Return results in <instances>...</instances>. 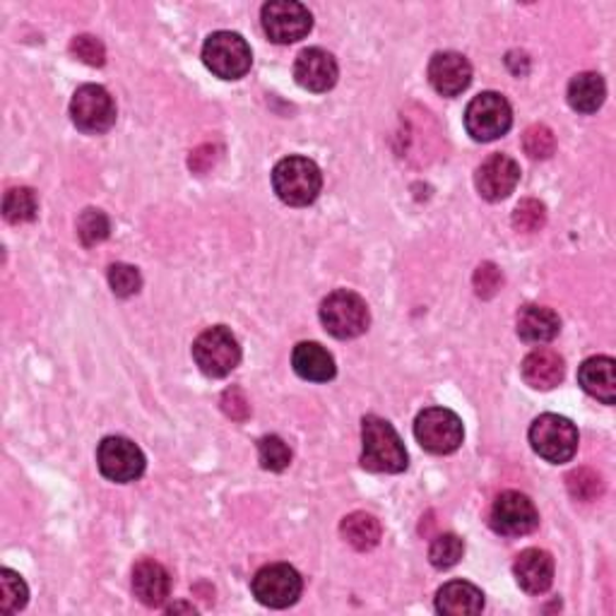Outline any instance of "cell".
<instances>
[{"mask_svg":"<svg viewBox=\"0 0 616 616\" xmlns=\"http://www.w3.org/2000/svg\"><path fill=\"white\" fill-rule=\"evenodd\" d=\"M530 446L540 458L561 465L576 455L578 429L561 414H542L530 426Z\"/></svg>","mask_w":616,"mask_h":616,"instance_id":"5b68a950","label":"cell"},{"mask_svg":"<svg viewBox=\"0 0 616 616\" xmlns=\"http://www.w3.org/2000/svg\"><path fill=\"white\" fill-rule=\"evenodd\" d=\"M109 284L116 296H133L140 292L142 287V277L138 268L126 265V263H116L109 268Z\"/></svg>","mask_w":616,"mask_h":616,"instance_id":"836d02e7","label":"cell"},{"mask_svg":"<svg viewBox=\"0 0 616 616\" xmlns=\"http://www.w3.org/2000/svg\"><path fill=\"white\" fill-rule=\"evenodd\" d=\"M3 215L10 224H25L34 222L39 215V200L37 193L27 186L10 188L3 200Z\"/></svg>","mask_w":616,"mask_h":616,"instance_id":"484cf974","label":"cell"},{"mask_svg":"<svg viewBox=\"0 0 616 616\" xmlns=\"http://www.w3.org/2000/svg\"><path fill=\"white\" fill-rule=\"evenodd\" d=\"M70 118L82 133H106L116 123L114 97L102 85H82L70 102Z\"/></svg>","mask_w":616,"mask_h":616,"instance_id":"30bf717a","label":"cell"},{"mask_svg":"<svg viewBox=\"0 0 616 616\" xmlns=\"http://www.w3.org/2000/svg\"><path fill=\"white\" fill-rule=\"evenodd\" d=\"M272 188L282 203L292 208H306L321 196L323 174L318 164L308 157H284L272 169Z\"/></svg>","mask_w":616,"mask_h":616,"instance_id":"7a4b0ae2","label":"cell"},{"mask_svg":"<svg viewBox=\"0 0 616 616\" xmlns=\"http://www.w3.org/2000/svg\"><path fill=\"white\" fill-rule=\"evenodd\" d=\"M263 29L270 42L275 44H294L304 39L313 27V17L308 13V8L294 0H272L263 5Z\"/></svg>","mask_w":616,"mask_h":616,"instance_id":"7c38bea8","label":"cell"},{"mask_svg":"<svg viewBox=\"0 0 616 616\" xmlns=\"http://www.w3.org/2000/svg\"><path fill=\"white\" fill-rule=\"evenodd\" d=\"M342 537L354 547L357 552H371L374 547H378V542L383 537V528L378 523V518H374L371 513H350L340 525Z\"/></svg>","mask_w":616,"mask_h":616,"instance_id":"d4e9b609","label":"cell"},{"mask_svg":"<svg viewBox=\"0 0 616 616\" xmlns=\"http://www.w3.org/2000/svg\"><path fill=\"white\" fill-rule=\"evenodd\" d=\"M27 600L29 590L22 576L10 571V568H3V571H0V612L15 614L27 607Z\"/></svg>","mask_w":616,"mask_h":616,"instance_id":"4316f807","label":"cell"},{"mask_svg":"<svg viewBox=\"0 0 616 616\" xmlns=\"http://www.w3.org/2000/svg\"><path fill=\"white\" fill-rule=\"evenodd\" d=\"M436 609L443 616H472L484 609V592L467 580H450L436 592Z\"/></svg>","mask_w":616,"mask_h":616,"instance_id":"ffe728a7","label":"cell"},{"mask_svg":"<svg viewBox=\"0 0 616 616\" xmlns=\"http://www.w3.org/2000/svg\"><path fill=\"white\" fill-rule=\"evenodd\" d=\"M258 460L260 467L270 472H282L289 467L292 462V450L282 441L280 436H263L258 441Z\"/></svg>","mask_w":616,"mask_h":616,"instance_id":"f1b7e54d","label":"cell"},{"mask_svg":"<svg viewBox=\"0 0 616 616\" xmlns=\"http://www.w3.org/2000/svg\"><path fill=\"white\" fill-rule=\"evenodd\" d=\"M193 359L198 369L210 378L229 376L241 362L239 340L224 325L208 328L205 333H200L193 342Z\"/></svg>","mask_w":616,"mask_h":616,"instance_id":"8992f818","label":"cell"},{"mask_svg":"<svg viewBox=\"0 0 616 616\" xmlns=\"http://www.w3.org/2000/svg\"><path fill=\"white\" fill-rule=\"evenodd\" d=\"M321 321L333 337L354 340L369 330L371 316H369V306H366L359 294H354L350 289H337L323 299Z\"/></svg>","mask_w":616,"mask_h":616,"instance_id":"3957f363","label":"cell"},{"mask_svg":"<svg viewBox=\"0 0 616 616\" xmlns=\"http://www.w3.org/2000/svg\"><path fill=\"white\" fill-rule=\"evenodd\" d=\"M561 330V321L547 306H523L518 313V335L530 345H542L552 342Z\"/></svg>","mask_w":616,"mask_h":616,"instance_id":"603a6c76","label":"cell"},{"mask_svg":"<svg viewBox=\"0 0 616 616\" xmlns=\"http://www.w3.org/2000/svg\"><path fill=\"white\" fill-rule=\"evenodd\" d=\"M540 525V513L525 494L504 491L491 506V528L504 537H523Z\"/></svg>","mask_w":616,"mask_h":616,"instance_id":"4fadbf2b","label":"cell"},{"mask_svg":"<svg viewBox=\"0 0 616 616\" xmlns=\"http://www.w3.org/2000/svg\"><path fill=\"white\" fill-rule=\"evenodd\" d=\"M475 292L477 296H482V299H491V296L501 289V284H504V275H501V270L496 268L494 263H482L477 270H475Z\"/></svg>","mask_w":616,"mask_h":616,"instance_id":"d590c367","label":"cell"},{"mask_svg":"<svg viewBox=\"0 0 616 616\" xmlns=\"http://www.w3.org/2000/svg\"><path fill=\"white\" fill-rule=\"evenodd\" d=\"M337 61L333 54H328L323 49H306L299 54L294 63V78L299 85L308 92H328L335 87L337 82Z\"/></svg>","mask_w":616,"mask_h":616,"instance_id":"2e32d148","label":"cell"},{"mask_svg":"<svg viewBox=\"0 0 616 616\" xmlns=\"http://www.w3.org/2000/svg\"><path fill=\"white\" fill-rule=\"evenodd\" d=\"M222 410L227 412L234 422H244L248 417V412H251L248 400L239 388H229L227 393L222 395Z\"/></svg>","mask_w":616,"mask_h":616,"instance_id":"8d00e7d4","label":"cell"},{"mask_svg":"<svg viewBox=\"0 0 616 616\" xmlns=\"http://www.w3.org/2000/svg\"><path fill=\"white\" fill-rule=\"evenodd\" d=\"M97 465L106 479L128 484L142 477V472H145V455H142V450L130 438L109 436L97 448Z\"/></svg>","mask_w":616,"mask_h":616,"instance_id":"8fae6325","label":"cell"},{"mask_svg":"<svg viewBox=\"0 0 616 616\" xmlns=\"http://www.w3.org/2000/svg\"><path fill=\"white\" fill-rule=\"evenodd\" d=\"M513 126L511 104L499 92H482L467 104L465 128L477 142H491L506 135Z\"/></svg>","mask_w":616,"mask_h":616,"instance_id":"52a82bcc","label":"cell"},{"mask_svg":"<svg viewBox=\"0 0 616 616\" xmlns=\"http://www.w3.org/2000/svg\"><path fill=\"white\" fill-rule=\"evenodd\" d=\"M523 371L525 383L535 390H552L564 381V359L559 357V352L554 350H535L530 352L528 357L523 359Z\"/></svg>","mask_w":616,"mask_h":616,"instance_id":"7402d4cb","label":"cell"},{"mask_svg":"<svg viewBox=\"0 0 616 616\" xmlns=\"http://www.w3.org/2000/svg\"><path fill=\"white\" fill-rule=\"evenodd\" d=\"M513 573H516L518 585L525 592H530V595H542V592H547L554 583L552 554L544 549L520 552L516 566H513Z\"/></svg>","mask_w":616,"mask_h":616,"instance_id":"ac0fdd59","label":"cell"},{"mask_svg":"<svg viewBox=\"0 0 616 616\" xmlns=\"http://www.w3.org/2000/svg\"><path fill=\"white\" fill-rule=\"evenodd\" d=\"M544 222H547V208L535 198L520 200L518 208L513 210V227L523 234L540 232L544 227Z\"/></svg>","mask_w":616,"mask_h":616,"instance_id":"d6a6232c","label":"cell"},{"mask_svg":"<svg viewBox=\"0 0 616 616\" xmlns=\"http://www.w3.org/2000/svg\"><path fill=\"white\" fill-rule=\"evenodd\" d=\"M518 181H520V164L513 157H508V154H491L489 159L482 162V167L477 169L475 176L479 196L484 200H489V203L506 200L516 191Z\"/></svg>","mask_w":616,"mask_h":616,"instance_id":"5bb4252c","label":"cell"},{"mask_svg":"<svg viewBox=\"0 0 616 616\" xmlns=\"http://www.w3.org/2000/svg\"><path fill=\"white\" fill-rule=\"evenodd\" d=\"M429 82L443 97H458V94L470 87L472 66L462 54L441 51L436 54L429 63Z\"/></svg>","mask_w":616,"mask_h":616,"instance_id":"9a60e30c","label":"cell"},{"mask_svg":"<svg viewBox=\"0 0 616 616\" xmlns=\"http://www.w3.org/2000/svg\"><path fill=\"white\" fill-rule=\"evenodd\" d=\"M109 232H111V222L102 210L87 208L78 220V236L85 246H97L106 241L109 239Z\"/></svg>","mask_w":616,"mask_h":616,"instance_id":"f546056e","label":"cell"},{"mask_svg":"<svg viewBox=\"0 0 616 616\" xmlns=\"http://www.w3.org/2000/svg\"><path fill=\"white\" fill-rule=\"evenodd\" d=\"M292 366L304 381L313 383H328L335 378V359L325 347L318 342H299L292 354Z\"/></svg>","mask_w":616,"mask_h":616,"instance_id":"44dd1931","label":"cell"},{"mask_svg":"<svg viewBox=\"0 0 616 616\" xmlns=\"http://www.w3.org/2000/svg\"><path fill=\"white\" fill-rule=\"evenodd\" d=\"M133 592L145 607H162L169 600L171 576L167 568L154 559H142L133 568Z\"/></svg>","mask_w":616,"mask_h":616,"instance_id":"e0dca14e","label":"cell"},{"mask_svg":"<svg viewBox=\"0 0 616 616\" xmlns=\"http://www.w3.org/2000/svg\"><path fill=\"white\" fill-rule=\"evenodd\" d=\"M578 383L588 395L614 405L616 402V364L612 357H590L578 369Z\"/></svg>","mask_w":616,"mask_h":616,"instance_id":"d6986e66","label":"cell"},{"mask_svg":"<svg viewBox=\"0 0 616 616\" xmlns=\"http://www.w3.org/2000/svg\"><path fill=\"white\" fill-rule=\"evenodd\" d=\"M253 597L270 609H284L301 597V576L289 564H270L256 573Z\"/></svg>","mask_w":616,"mask_h":616,"instance_id":"9c48e42d","label":"cell"},{"mask_svg":"<svg viewBox=\"0 0 616 616\" xmlns=\"http://www.w3.org/2000/svg\"><path fill=\"white\" fill-rule=\"evenodd\" d=\"M566 487H568V494H571L576 501L590 504V501H597L600 496H602L604 482H602V477L597 475L595 470L578 467V470H573V472H568Z\"/></svg>","mask_w":616,"mask_h":616,"instance_id":"83f0119b","label":"cell"},{"mask_svg":"<svg viewBox=\"0 0 616 616\" xmlns=\"http://www.w3.org/2000/svg\"><path fill=\"white\" fill-rule=\"evenodd\" d=\"M203 63L222 80H241L251 70L253 54L241 34L215 32L203 46Z\"/></svg>","mask_w":616,"mask_h":616,"instance_id":"277c9868","label":"cell"},{"mask_svg":"<svg viewBox=\"0 0 616 616\" xmlns=\"http://www.w3.org/2000/svg\"><path fill=\"white\" fill-rule=\"evenodd\" d=\"M414 436L424 450H429L434 455H448L455 453L465 438V429L455 412L446 407H429L424 410L417 422H414Z\"/></svg>","mask_w":616,"mask_h":616,"instance_id":"ba28073f","label":"cell"},{"mask_svg":"<svg viewBox=\"0 0 616 616\" xmlns=\"http://www.w3.org/2000/svg\"><path fill=\"white\" fill-rule=\"evenodd\" d=\"M566 97L578 114H595L607 97V85L597 73H580L568 82Z\"/></svg>","mask_w":616,"mask_h":616,"instance_id":"cb8c5ba5","label":"cell"},{"mask_svg":"<svg viewBox=\"0 0 616 616\" xmlns=\"http://www.w3.org/2000/svg\"><path fill=\"white\" fill-rule=\"evenodd\" d=\"M462 554H465V542H462L453 532H446V535H438L431 547H429V561L446 571V568H453Z\"/></svg>","mask_w":616,"mask_h":616,"instance_id":"4dcf8cb0","label":"cell"},{"mask_svg":"<svg viewBox=\"0 0 616 616\" xmlns=\"http://www.w3.org/2000/svg\"><path fill=\"white\" fill-rule=\"evenodd\" d=\"M362 467L369 472H386V475H398L407 470V450L393 424L369 414L364 417L362 426Z\"/></svg>","mask_w":616,"mask_h":616,"instance_id":"6da1fadb","label":"cell"},{"mask_svg":"<svg viewBox=\"0 0 616 616\" xmlns=\"http://www.w3.org/2000/svg\"><path fill=\"white\" fill-rule=\"evenodd\" d=\"M523 150L530 159H549L556 152V138L547 126L535 123L523 133Z\"/></svg>","mask_w":616,"mask_h":616,"instance_id":"1f68e13d","label":"cell"},{"mask_svg":"<svg viewBox=\"0 0 616 616\" xmlns=\"http://www.w3.org/2000/svg\"><path fill=\"white\" fill-rule=\"evenodd\" d=\"M70 51H73V56L80 58L82 63H87L92 68H99L106 63L104 44L97 37H92V34H80V37H75L73 44H70Z\"/></svg>","mask_w":616,"mask_h":616,"instance_id":"e575fe53","label":"cell"}]
</instances>
